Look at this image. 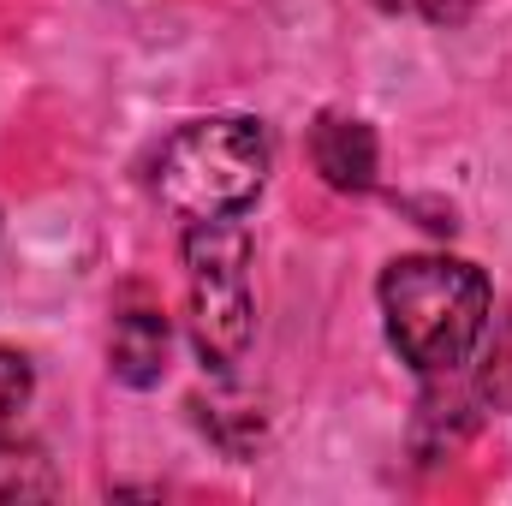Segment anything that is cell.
<instances>
[{"label": "cell", "mask_w": 512, "mask_h": 506, "mask_svg": "<svg viewBox=\"0 0 512 506\" xmlns=\"http://www.w3.org/2000/svg\"><path fill=\"white\" fill-rule=\"evenodd\" d=\"M382 328L387 346L417 376H453L489 334V280L459 256H393L382 268Z\"/></svg>", "instance_id": "6da1fadb"}, {"label": "cell", "mask_w": 512, "mask_h": 506, "mask_svg": "<svg viewBox=\"0 0 512 506\" xmlns=\"http://www.w3.org/2000/svg\"><path fill=\"white\" fill-rule=\"evenodd\" d=\"M30 393H36L30 358L0 346V459H6V447H12V435H18V423H24V411H30Z\"/></svg>", "instance_id": "8992f818"}, {"label": "cell", "mask_w": 512, "mask_h": 506, "mask_svg": "<svg viewBox=\"0 0 512 506\" xmlns=\"http://www.w3.org/2000/svg\"><path fill=\"white\" fill-rule=\"evenodd\" d=\"M167 352H173V334H167V316L161 310H126L114 322V340H108V364L126 387H155L167 376Z\"/></svg>", "instance_id": "5b68a950"}, {"label": "cell", "mask_w": 512, "mask_h": 506, "mask_svg": "<svg viewBox=\"0 0 512 506\" xmlns=\"http://www.w3.org/2000/svg\"><path fill=\"white\" fill-rule=\"evenodd\" d=\"M185 298L191 340L209 370H233L256 334L251 304V233L245 221H191L185 227Z\"/></svg>", "instance_id": "3957f363"}, {"label": "cell", "mask_w": 512, "mask_h": 506, "mask_svg": "<svg viewBox=\"0 0 512 506\" xmlns=\"http://www.w3.org/2000/svg\"><path fill=\"white\" fill-rule=\"evenodd\" d=\"M310 161L322 173L328 191H346V197H364L376 185V167H382V143L376 131L352 114H322L310 126Z\"/></svg>", "instance_id": "277c9868"}, {"label": "cell", "mask_w": 512, "mask_h": 506, "mask_svg": "<svg viewBox=\"0 0 512 506\" xmlns=\"http://www.w3.org/2000/svg\"><path fill=\"white\" fill-rule=\"evenodd\" d=\"M376 6H387V12H405V18H423V24H465L471 18V6L477 0H376Z\"/></svg>", "instance_id": "52a82bcc"}, {"label": "cell", "mask_w": 512, "mask_h": 506, "mask_svg": "<svg viewBox=\"0 0 512 506\" xmlns=\"http://www.w3.org/2000/svg\"><path fill=\"white\" fill-rule=\"evenodd\" d=\"M268 131L245 114H215V120H185L155 155V197L167 215L191 221H233L256 203L268 185Z\"/></svg>", "instance_id": "7a4b0ae2"}]
</instances>
